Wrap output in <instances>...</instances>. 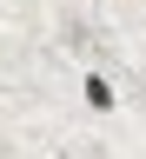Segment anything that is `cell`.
I'll return each mask as SVG.
<instances>
[{
	"instance_id": "cell-1",
	"label": "cell",
	"mask_w": 146,
	"mask_h": 159,
	"mask_svg": "<svg viewBox=\"0 0 146 159\" xmlns=\"http://www.w3.org/2000/svg\"><path fill=\"white\" fill-rule=\"evenodd\" d=\"M80 99H87L93 113H113V106H120V93H113L106 73H87V80H80Z\"/></svg>"
},
{
	"instance_id": "cell-2",
	"label": "cell",
	"mask_w": 146,
	"mask_h": 159,
	"mask_svg": "<svg viewBox=\"0 0 146 159\" xmlns=\"http://www.w3.org/2000/svg\"><path fill=\"white\" fill-rule=\"evenodd\" d=\"M53 159H73V152H53Z\"/></svg>"
}]
</instances>
